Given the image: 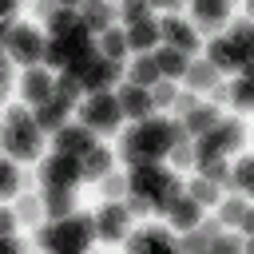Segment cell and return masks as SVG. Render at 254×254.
<instances>
[{
	"instance_id": "cell-1",
	"label": "cell",
	"mask_w": 254,
	"mask_h": 254,
	"mask_svg": "<svg viewBox=\"0 0 254 254\" xmlns=\"http://www.w3.org/2000/svg\"><path fill=\"white\" fill-rule=\"evenodd\" d=\"M95 234V214H64L52 226L36 230V242L48 250H83Z\"/></svg>"
},
{
	"instance_id": "cell-2",
	"label": "cell",
	"mask_w": 254,
	"mask_h": 254,
	"mask_svg": "<svg viewBox=\"0 0 254 254\" xmlns=\"http://www.w3.org/2000/svg\"><path fill=\"white\" fill-rule=\"evenodd\" d=\"M135 139H139L143 159H147V163H159L175 143H183V139H187V127H183L179 119H155V115H147V119H139Z\"/></svg>"
},
{
	"instance_id": "cell-3",
	"label": "cell",
	"mask_w": 254,
	"mask_h": 254,
	"mask_svg": "<svg viewBox=\"0 0 254 254\" xmlns=\"http://www.w3.org/2000/svg\"><path fill=\"white\" fill-rule=\"evenodd\" d=\"M119 119H123V111H119V99H115L111 87H99V91H91V95L79 103V123L91 127V131L115 135V131H119Z\"/></svg>"
},
{
	"instance_id": "cell-4",
	"label": "cell",
	"mask_w": 254,
	"mask_h": 254,
	"mask_svg": "<svg viewBox=\"0 0 254 254\" xmlns=\"http://www.w3.org/2000/svg\"><path fill=\"white\" fill-rule=\"evenodd\" d=\"M67 71H71L87 91H99V87H111V83L123 75V64H119V60H107L103 52H95V48H91V52H87L79 64H71Z\"/></svg>"
},
{
	"instance_id": "cell-5",
	"label": "cell",
	"mask_w": 254,
	"mask_h": 254,
	"mask_svg": "<svg viewBox=\"0 0 254 254\" xmlns=\"http://www.w3.org/2000/svg\"><path fill=\"white\" fill-rule=\"evenodd\" d=\"M91 52V32L83 28V24H75L71 32H64V36H56L52 44H48V52H44V60L52 64V67H60V71H67L71 64H79L83 56Z\"/></svg>"
},
{
	"instance_id": "cell-6",
	"label": "cell",
	"mask_w": 254,
	"mask_h": 254,
	"mask_svg": "<svg viewBox=\"0 0 254 254\" xmlns=\"http://www.w3.org/2000/svg\"><path fill=\"white\" fill-rule=\"evenodd\" d=\"M4 147L12 159H24V163H36L40 151H44V131L36 123H8L4 131Z\"/></svg>"
},
{
	"instance_id": "cell-7",
	"label": "cell",
	"mask_w": 254,
	"mask_h": 254,
	"mask_svg": "<svg viewBox=\"0 0 254 254\" xmlns=\"http://www.w3.org/2000/svg\"><path fill=\"white\" fill-rule=\"evenodd\" d=\"M4 44H8V52H12L20 64H28V67H36V60H44V52H48L44 36H40L32 24H16V28L4 36Z\"/></svg>"
},
{
	"instance_id": "cell-8",
	"label": "cell",
	"mask_w": 254,
	"mask_h": 254,
	"mask_svg": "<svg viewBox=\"0 0 254 254\" xmlns=\"http://www.w3.org/2000/svg\"><path fill=\"white\" fill-rule=\"evenodd\" d=\"M83 179V171H79V155H64V151H56L52 159H44V167H40V187H71V183H79Z\"/></svg>"
},
{
	"instance_id": "cell-9",
	"label": "cell",
	"mask_w": 254,
	"mask_h": 254,
	"mask_svg": "<svg viewBox=\"0 0 254 254\" xmlns=\"http://www.w3.org/2000/svg\"><path fill=\"white\" fill-rule=\"evenodd\" d=\"M167 179H171V171H163L159 163H135L131 175H127V194L151 198V194H159V190L167 187Z\"/></svg>"
},
{
	"instance_id": "cell-10",
	"label": "cell",
	"mask_w": 254,
	"mask_h": 254,
	"mask_svg": "<svg viewBox=\"0 0 254 254\" xmlns=\"http://www.w3.org/2000/svg\"><path fill=\"white\" fill-rule=\"evenodd\" d=\"M127 226H131V210H127L123 202H107V206L95 214V238H103V242L127 238Z\"/></svg>"
},
{
	"instance_id": "cell-11",
	"label": "cell",
	"mask_w": 254,
	"mask_h": 254,
	"mask_svg": "<svg viewBox=\"0 0 254 254\" xmlns=\"http://www.w3.org/2000/svg\"><path fill=\"white\" fill-rule=\"evenodd\" d=\"M159 36L167 40V48H175V52H183V56H194V48H198V32H194L187 20H179V16L159 20Z\"/></svg>"
},
{
	"instance_id": "cell-12",
	"label": "cell",
	"mask_w": 254,
	"mask_h": 254,
	"mask_svg": "<svg viewBox=\"0 0 254 254\" xmlns=\"http://www.w3.org/2000/svg\"><path fill=\"white\" fill-rule=\"evenodd\" d=\"M20 91H24L28 107H44V103H52V95H56V79H52L44 67H28L24 79H20Z\"/></svg>"
},
{
	"instance_id": "cell-13",
	"label": "cell",
	"mask_w": 254,
	"mask_h": 254,
	"mask_svg": "<svg viewBox=\"0 0 254 254\" xmlns=\"http://www.w3.org/2000/svg\"><path fill=\"white\" fill-rule=\"evenodd\" d=\"M246 60H250V56H246V52H238V48H234L230 40H222V36L206 44V64H210L214 71H230V67H242Z\"/></svg>"
},
{
	"instance_id": "cell-14",
	"label": "cell",
	"mask_w": 254,
	"mask_h": 254,
	"mask_svg": "<svg viewBox=\"0 0 254 254\" xmlns=\"http://www.w3.org/2000/svg\"><path fill=\"white\" fill-rule=\"evenodd\" d=\"M91 147H95V131L83 127V123H79V127H67V123H64V127L56 131V151H64V155H83V151H91Z\"/></svg>"
},
{
	"instance_id": "cell-15",
	"label": "cell",
	"mask_w": 254,
	"mask_h": 254,
	"mask_svg": "<svg viewBox=\"0 0 254 254\" xmlns=\"http://www.w3.org/2000/svg\"><path fill=\"white\" fill-rule=\"evenodd\" d=\"M115 99H119V111L123 115H131V119H147L151 115V95H147V87H135V83H123L119 91H115Z\"/></svg>"
},
{
	"instance_id": "cell-16",
	"label": "cell",
	"mask_w": 254,
	"mask_h": 254,
	"mask_svg": "<svg viewBox=\"0 0 254 254\" xmlns=\"http://www.w3.org/2000/svg\"><path fill=\"white\" fill-rule=\"evenodd\" d=\"M79 171H83V179H87V183H95V179L111 175V151L95 143L91 151H83V155H79Z\"/></svg>"
},
{
	"instance_id": "cell-17",
	"label": "cell",
	"mask_w": 254,
	"mask_h": 254,
	"mask_svg": "<svg viewBox=\"0 0 254 254\" xmlns=\"http://www.w3.org/2000/svg\"><path fill=\"white\" fill-rule=\"evenodd\" d=\"M171 246H175V238L163 226H147V230H139V234L127 238V250H171Z\"/></svg>"
},
{
	"instance_id": "cell-18",
	"label": "cell",
	"mask_w": 254,
	"mask_h": 254,
	"mask_svg": "<svg viewBox=\"0 0 254 254\" xmlns=\"http://www.w3.org/2000/svg\"><path fill=\"white\" fill-rule=\"evenodd\" d=\"M171 222L179 226V230H190V226H198V218H202V206L190 198V194H179L175 202H171Z\"/></svg>"
},
{
	"instance_id": "cell-19",
	"label": "cell",
	"mask_w": 254,
	"mask_h": 254,
	"mask_svg": "<svg viewBox=\"0 0 254 254\" xmlns=\"http://www.w3.org/2000/svg\"><path fill=\"white\" fill-rule=\"evenodd\" d=\"M214 123H218V107H214V103H198L194 111H187V115H183L187 135H206Z\"/></svg>"
},
{
	"instance_id": "cell-20",
	"label": "cell",
	"mask_w": 254,
	"mask_h": 254,
	"mask_svg": "<svg viewBox=\"0 0 254 254\" xmlns=\"http://www.w3.org/2000/svg\"><path fill=\"white\" fill-rule=\"evenodd\" d=\"M71 206H75L71 187H44V210H48V218H64V214H71Z\"/></svg>"
},
{
	"instance_id": "cell-21",
	"label": "cell",
	"mask_w": 254,
	"mask_h": 254,
	"mask_svg": "<svg viewBox=\"0 0 254 254\" xmlns=\"http://www.w3.org/2000/svg\"><path fill=\"white\" fill-rule=\"evenodd\" d=\"M111 16H115V8H107V4H99V0H91V4H83V8H79L83 28H87V32H99V36L111 28Z\"/></svg>"
},
{
	"instance_id": "cell-22",
	"label": "cell",
	"mask_w": 254,
	"mask_h": 254,
	"mask_svg": "<svg viewBox=\"0 0 254 254\" xmlns=\"http://www.w3.org/2000/svg\"><path fill=\"white\" fill-rule=\"evenodd\" d=\"M67 111H71L67 103H60V99H52V103H44V107H36V127H40V131H52V135H56V131H60V127L67 123Z\"/></svg>"
},
{
	"instance_id": "cell-23",
	"label": "cell",
	"mask_w": 254,
	"mask_h": 254,
	"mask_svg": "<svg viewBox=\"0 0 254 254\" xmlns=\"http://www.w3.org/2000/svg\"><path fill=\"white\" fill-rule=\"evenodd\" d=\"M226 16H230V4H226V0H198V4H194V20H198L206 32L218 28Z\"/></svg>"
},
{
	"instance_id": "cell-24",
	"label": "cell",
	"mask_w": 254,
	"mask_h": 254,
	"mask_svg": "<svg viewBox=\"0 0 254 254\" xmlns=\"http://www.w3.org/2000/svg\"><path fill=\"white\" fill-rule=\"evenodd\" d=\"M155 64H159V79H175V75H183V71H187L190 56H183V52H175V48H159Z\"/></svg>"
},
{
	"instance_id": "cell-25",
	"label": "cell",
	"mask_w": 254,
	"mask_h": 254,
	"mask_svg": "<svg viewBox=\"0 0 254 254\" xmlns=\"http://www.w3.org/2000/svg\"><path fill=\"white\" fill-rule=\"evenodd\" d=\"M198 171H202V179H210L218 190H234V179H230V171H226V159H222V155L202 159V163H198Z\"/></svg>"
},
{
	"instance_id": "cell-26",
	"label": "cell",
	"mask_w": 254,
	"mask_h": 254,
	"mask_svg": "<svg viewBox=\"0 0 254 254\" xmlns=\"http://www.w3.org/2000/svg\"><path fill=\"white\" fill-rule=\"evenodd\" d=\"M16 214H20V222H24V226H36V222H44V214H48V210H44V198H36V194H32V187H28V190L16 198Z\"/></svg>"
},
{
	"instance_id": "cell-27",
	"label": "cell",
	"mask_w": 254,
	"mask_h": 254,
	"mask_svg": "<svg viewBox=\"0 0 254 254\" xmlns=\"http://www.w3.org/2000/svg\"><path fill=\"white\" fill-rule=\"evenodd\" d=\"M159 40V24L155 20H139L127 28V48H151Z\"/></svg>"
},
{
	"instance_id": "cell-28",
	"label": "cell",
	"mask_w": 254,
	"mask_h": 254,
	"mask_svg": "<svg viewBox=\"0 0 254 254\" xmlns=\"http://www.w3.org/2000/svg\"><path fill=\"white\" fill-rule=\"evenodd\" d=\"M183 75H187V83H190V87H198V91H210V87L218 83V71H214L210 64H194V60L187 64V71H183Z\"/></svg>"
},
{
	"instance_id": "cell-29",
	"label": "cell",
	"mask_w": 254,
	"mask_h": 254,
	"mask_svg": "<svg viewBox=\"0 0 254 254\" xmlns=\"http://www.w3.org/2000/svg\"><path fill=\"white\" fill-rule=\"evenodd\" d=\"M159 79V64H155V56H139L135 64H131V83L135 87H151Z\"/></svg>"
},
{
	"instance_id": "cell-30",
	"label": "cell",
	"mask_w": 254,
	"mask_h": 254,
	"mask_svg": "<svg viewBox=\"0 0 254 254\" xmlns=\"http://www.w3.org/2000/svg\"><path fill=\"white\" fill-rule=\"evenodd\" d=\"M75 24H83L75 8H56V12L48 16V32H52V40H56V36H64V32H71Z\"/></svg>"
},
{
	"instance_id": "cell-31",
	"label": "cell",
	"mask_w": 254,
	"mask_h": 254,
	"mask_svg": "<svg viewBox=\"0 0 254 254\" xmlns=\"http://www.w3.org/2000/svg\"><path fill=\"white\" fill-rule=\"evenodd\" d=\"M99 52H103L107 60H123V52H127V32L107 28V32L99 36Z\"/></svg>"
},
{
	"instance_id": "cell-32",
	"label": "cell",
	"mask_w": 254,
	"mask_h": 254,
	"mask_svg": "<svg viewBox=\"0 0 254 254\" xmlns=\"http://www.w3.org/2000/svg\"><path fill=\"white\" fill-rule=\"evenodd\" d=\"M183 190H187V194H190L198 206H210V202H218V187H214L210 179H202V175H198V179H190V187H183Z\"/></svg>"
},
{
	"instance_id": "cell-33",
	"label": "cell",
	"mask_w": 254,
	"mask_h": 254,
	"mask_svg": "<svg viewBox=\"0 0 254 254\" xmlns=\"http://www.w3.org/2000/svg\"><path fill=\"white\" fill-rule=\"evenodd\" d=\"M79 91H83V83H79L71 71H60V79H56V95H52V99H60V103H67V107H71Z\"/></svg>"
},
{
	"instance_id": "cell-34",
	"label": "cell",
	"mask_w": 254,
	"mask_h": 254,
	"mask_svg": "<svg viewBox=\"0 0 254 254\" xmlns=\"http://www.w3.org/2000/svg\"><path fill=\"white\" fill-rule=\"evenodd\" d=\"M179 194H183V183H179V179L171 175V179H167V187H163L159 194H151V210H159V214H167V210H171V202H175Z\"/></svg>"
},
{
	"instance_id": "cell-35",
	"label": "cell",
	"mask_w": 254,
	"mask_h": 254,
	"mask_svg": "<svg viewBox=\"0 0 254 254\" xmlns=\"http://www.w3.org/2000/svg\"><path fill=\"white\" fill-rule=\"evenodd\" d=\"M226 99H230L238 111H246V107L254 103V87H250V79H246V75H242V79H234V83L226 87Z\"/></svg>"
},
{
	"instance_id": "cell-36",
	"label": "cell",
	"mask_w": 254,
	"mask_h": 254,
	"mask_svg": "<svg viewBox=\"0 0 254 254\" xmlns=\"http://www.w3.org/2000/svg\"><path fill=\"white\" fill-rule=\"evenodd\" d=\"M119 159H123V163H131V167H135V163H147V159H143V151H139L135 127H127V131L119 135Z\"/></svg>"
},
{
	"instance_id": "cell-37",
	"label": "cell",
	"mask_w": 254,
	"mask_h": 254,
	"mask_svg": "<svg viewBox=\"0 0 254 254\" xmlns=\"http://www.w3.org/2000/svg\"><path fill=\"white\" fill-rule=\"evenodd\" d=\"M147 95H151V103H155V107H171L179 91H175V83H171V79H155V83L147 87Z\"/></svg>"
},
{
	"instance_id": "cell-38",
	"label": "cell",
	"mask_w": 254,
	"mask_h": 254,
	"mask_svg": "<svg viewBox=\"0 0 254 254\" xmlns=\"http://www.w3.org/2000/svg\"><path fill=\"white\" fill-rule=\"evenodd\" d=\"M246 210H250V206H246V198H226V202H222V210H218V222H222V226H238Z\"/></svg>"
},
{
	"instance_id": "cell-39",
	"label": "cell",
	"mask_w": 254,
	"mask_h": 254,
	"mask_svg": "<svg viewBox=\"0 0 254 254\" xmlns=\"http://www.w3.org/2000/svg\"><path fill=\"white\" fill-rule=\"evenodd\" d=\"M250 40H254L250 20H234V24H230V44H234L238 52H246V56H250Z\"/></svg>"
},
{
	"instance_id": "cell-40",
	"label": "cell",
	"mask_w": 254,
	"mask_h": 254,
	"mask_svg": "<svg viewBox=\"0 0 254 254\" xmlns=\"http://www.w3.org/2000/svg\"><path fill=\"white\" fill-rule=\"evenodd\" d=\"M99 194L111 198V202L123 198V194H127V175H103V179H99Z\"/></svg>"
},
{
	"instance_id": "cell-41",
	"label": "cell",
	"mask_w": 254,
	"mask_h": 254,
	"mask_svg": "<svg viewBox=\"0 0 254 254\" xmlns=\"http://www.w3.org/2000/svg\"><path fill=\"white\" fill-rule=\"evenodd\" d=\"M206 242H210V238H206L198 226H190V230H187L175 246H179V250H187V254H202V250H206Z\"/></svg>"
},
{
	"instance_id": "cell-42",
	"label": "cell",
	"mask_w": 254,
	"mask_h": 254,
	"mask_svg": "<svg viewBox=\"0 0 254 254\" xmlns=\"http://www.w3.org/2000/svg\"><path fill=\"white\" fill-rule=\"evenodd\" d=\"M119 16H123V24L131 28V24H139V20H151V8H147L143 0H127V4L119 8Z\"/></svg>"
},
{
	"instance_id": "cell-43",
	"label": "cell",
	"mask_w": 254,
	"mask_h": 254,
	"mask_svg": "<svg viewBox=\"0 0 254 254\" xmlns=\"http://www.w3.org/2000/svg\"><path fill=\"white\" fill-rule=\"evenodd\" d=\"M167 155H171V163L183 171V167H190V163H194V143H190V139H183V143H175Z\"/></svg>"
},
{
	"instance_id": "cell-44",
	"label": "cell",
	"mask_w": 254,
	"mask_h": 254,
	"mask_svg": "<svg viewBox=\"0 0 254 254\" xmlns=\"http://www.w3.org/2000/svg\"><path fill=\"white\" fill-rule=\"evenodd\" d=\"M206 250H214V254H234V250H242V238H234V234H214L210 242H206Z\"/></svg>"
},
{
	"instance_id": "cell-45",
	"label": "cell",
	"mask_w": 254,
	"mask_h": 254,
	"mask_svg": "<svg viewBox=\"0 0 254 254\" xmlns=\"http://www.w3.org/2000/svg\"><path fill=\"white\" fill-rule=\"evenodd\" d=\"M230 179H234V190H250V187H254V163H250V159H242V163H238V171H234Z\"/></svg>"
},
{
	"instance_id": "cell-46",
	"label": "cell",
	"mask_w": 254,
	"mask_h": 254,
	"mask_svg": "<svg viewBox=\"0 0 254 254\" xmlns=\"http://www.w3.org/2000/svg\"><path fill=\"white\" fill-rule=\"evenodd\" d=\"M20 171H16V163H4V187H0V194H20Z\"/></svg>"
},
{
	"instance_id": "cell-47",
	"label": "cell",
	"mask_w": 254,
	"mask_h": 254,
	"mask_svg": "<svg viewBox=\"0 0 254 254\" xmlns=\"http://www.w3.org/2000/svg\"><path fill=\"white\" fill-rule=\"evenodd\" d=\"M171 107H175V111H179V115H187V111H194V107H198V99H194V95H190V91H179V95H175V103H171Z\"/></svg>"
},
{
	"instance_id": "cell-48",
	"label": "cell",
	"mask_w": 254,
	"mask_h": 254,
	"mask_svg": "<svg viewBox=\"0 0 254 254\" xmlns=\"http://www.w3.org/2000/svg\"><path fill=\"white\" fill-rule=\"evenodd\" d=\"M127 210H131V218H135V214H151V198H143V194H127Z\"/></svg>"
},
{
	"instance_id": "cell-49",
	"label": "cell",
	"mask_w": 254,
	"mask_h": 254,
	"mask_svg": "<svg viewBox=\"0 0 254 254\" xmlns=\"http://www.w3.org/2000/svg\"><path fill=\"white\" fill-rule=\"evenodd\" d=\"M16 222H20L16 206H12V210H0V230H4V234H12V230H16Z\"/></svg>"
},
{
	"instance_id": "cell-50",
	"label": "cell",
	"mask_w": 254,
	"mask_h": 254,
	"mask_svg": "<svg viewBox=\"0 0 254 254\" xmlns=\"http://www.w3.org/2000/svg\"><path fill=\"white\" fill-rule=\"evenodd\" d=\"M198 230H202L206 238H214V234L222 230V222H218V218H198Z\"/></svg>"
},
{
	"instance_id": "cell-51",
	"label": "cell",
	"mask_w": 254,
	"mask_h": 254,
	"mask_svg": "<svg viewBox=\"0 0 254 254\" xmlns=\"http://www.w3.org/2000/svg\"><path fill=\"white\" fill-rule=\"evenodd\" d=\"M12 83V64H0V87Z\"/></svg>"
}]
</instances>
